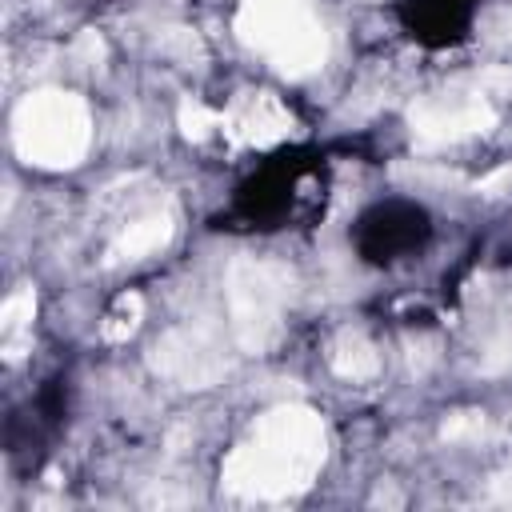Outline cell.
Segmentation results:
<instances>
[{
  "label": "cell",
  "instance_id": "cell-1",
  "mask_svg": "<svg viewBox=\"0 0 512 512\" xmlns=\"http://www.w3.org/2000/svg\"><path fill=\"white\" fill-rule=\"evenodd\" d=\"M324 456L320 428L308 412H276L260 436L240 448L228 464V484L248 496H280L308 484Z\"/></svg>",
  "mask_w": 512,
  "mask_h": 512
},
{
  "label": "cell",
  "instance_id": "cell-2",
  "mask_svg": "<svg viewBox=\"0 0 512 512\" xmlns=\"http://www.w3.org/2000/svg\"><path fill=\"white\" fill-rule=\"evenodd\" d=\"M244 28L260 48L276 52L284 68H308L320 56V36L296 0H252Z\"/></svg>",
  "mask_w": 512,
  "mask_h": 512
}]
</instances>
